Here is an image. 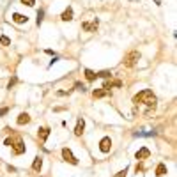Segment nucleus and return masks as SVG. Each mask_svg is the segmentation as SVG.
<instances>
[{
    "label": "nucleus",
    "instance_id": "obj_3",
    "mask_svg": "<svg viewBox=\"0 0 177 177\" xmlns=\"http://www.w3.org/2000/svg\"><path fill=\"white\" fill-rule=\"evenodd\" d=\"M138 60H140V53H138L137 50H133V52H129V53L124 57V66H126V67H133Z\"/></svg>",
    "mask_w": 177,
    "mask_h": 177
},
{
    "label": "nucleus",
    "instance_id": "obj_4",
    "mask_svg": "<svg viewBox=\"0 0 177 177\" xmlns=\"http://www.w3.org/2000/svg\"><path fill=\"white\" fill-rule=\"evenodd\" d=\"M62 158H64L67 163H71V165H78V159H76L75 154L71 152V149H67V147H64V149H62Z\"/></svg>",
    "mask_w": 177,
    "mask_h": 177
},
{
    "label": "nucleus",
    "instance_id": "obj_23",
    "mask_svg": "<svg viewBox=\"0 0 177 177\" xmlns=\"http://www.w3.org/2000/svg\"><path fill=\"white\" fill-rule=\"evenodd\" d=\"M14 83H16V78H11V81L7 83V89H11V87H14Z\"/></svg>",
    "mask_w": 177,
    "mask_h": 177
},
{
    "label": "nucleus",
    "instance_id": "obj_6",
    "mask_svg": "<svg viewBox=\"0 0 177 177\" xmlns=\"http://www.w3.org/2000/svg\"><path fill=\"white\" fill-rule=\"evenodd\" d=\"M110 149H112V140H110V137L101 138V142H99V151H101V152H110Z\"/></svg>",
    "mask_w": 177,
    "mask_h": 177
},
{
    "label": "nucleus",
    "instance_id": "obj_22",
    "mask_svg": "<svg viewBox=\"0 0 177 177\" xmlns=\"http://www.w3.org/2000/svg\"><path fill=\"white\" fill-rule=\"evenodd\" d=\"M126 174H128V168H124V170H120L115 177H126Z\"/></svg>",
    "mask_w": 177,
    "mask_h": 177
},
{
    "label": "nucleus",
    "instance_id": "obj_18",
    "mask_svg": "<svg viewBox=\"0 0 177 177\" xmlns=\"http://www.w3.org/2000/svg\"><path fill=\"white\" fill-rule=\"evenodd\" d=\"M98 76L108 80V78H112V73H110V71H101V73H98Z\"/></svg>",
    "mask_w": 177,
    "mask_h": 177
},
{
    "label": "nucleus",
    "instance_id": "obj_10",
    "mask_svg": "<svg viewBox=\"0 0 177 177\" xmlns=\"http://www.w3.org/2000/svg\"><path fill=\"white\" fill-rule=\"evenodd\" d=\"M27 20H28V18H27V16H23V14H20V13H14V14H13V21H14V23H18V25L27 23Z\"/></svg>",
    "mask_w": 177,
    "mask_h": 177
},
{
    "label": "nucleus",
    "instance_id": "obj_15",
    "mask_svg": "<svg viewBox=\"0 0 177 177\" xmlns=\"http://www.w3.org/2000/svg\"><path fill=\"white\" fill-rule=\"evenodd\" d=\"M85 78L89 80V81H94V80L98 78V73H94L92 69H85Z\"/></svg>",
    "mask_w": 177,
    "mask_h": 177
},
{
    "label": "nucleus",
    "instance_id": "obj_25",
    "mask_svg": "<svg viewBox=\"0 0 177 177\" xmlns=\"http://www.w3.org/2000/svg\"><path fill=\"white\" fill-rule=\"evenodd\" d=\"M156 2V5H161V0H154Z\"/></svg>",
    "mask_w": 177,
    "mask_h": 177
},
{
    "label": "nucleus",
    "instance_id": "obj_17",
    "mask_svg": "<svg viewBox=\"0 0 177 177\" xmlns=\"http://www.w3.org/2000/svg\"><path fill=\"white\" fill-rule=\"evenodd\" d=\"M32 168H34L36 172H39L41 168H43V159H41V158H36V159H34V163H32Z\"/></svg>",
    "mask_w": 177,
    "mask_h": 177
},
{
    "label": "nucleus",
    "instance_id": "obj_2",
    "mask_svg": "<svg viewBox=\"0 0 177 177\" xmlns=\"http://www.w3.org/2000/svg\"><path fill=\"white\" fill-rule=\"evenodd\" d=\"M4 143L9 145V147H13V152H14V154H23V152H25V143H23V140H21L20 137L5 138Z\"/></svg>",
    "mask_w": 177,
    "mask_h": 177
},
{
    "label": "nucleus",
    "instance_id": "obj_19",
    "mask_svg": "<svg viewBox=\"0 0 177 177\" xmlns=\"http://www.w3.org/2000/svg\"><path fill=\"white\" fill-rule=\"evenodd\" d=\"M0 43H2L4 46H7V44H11V39H9L7 36H2V37H0Z\"/></svg>",
    "mask_w": 177,
    "mask_h": 177
},
{
    "label": "nucleus",
    "instance_id": "obj_9",
    "mask_svg": "<svg viewBox=\"0 0 177 177\" xmlns=\"http://www.w3.org/2000/svg\"><path fill=\"white\" fill-rule=\"evenodd\" d=\"M83 129H85V120H83V119H78L76 128H75V135H76V137H81V135H83Z\"/></svg>",
    "mask_w": 177,
    "mask_h": 177
},
{
    "label": "nucleus",
    "instance_id": "obj_14",
    "mask_svg": "<svg viewBox=\"0 0 177 177\" xmlns=\"http://www.w3.org/2000/svg\"><path fill=\"white\" fill-rule=\"evenodd\" d=\"M165 174H167V165L165 163H159L156 167V176L161 177V176H165Z\"/></svg>",
    "mask_w": 177,
    "mask_h": 177
},
{
    "label": "nucleus",
    "instance_id": "obj_16",
    "mask_svg": "<svg viewBox=\"0 0 177 177\" xmlns=\"http://www.w3.org/2000/svg\"><path fill=\"white\" fill-rule=\"evenodd\" d=\"M92 96H94V98H105V96H108V90H105V89H98V90H94V92H92Z\"/></svg>",
    "mask_w": 177,
    "mask_h": 177
},
{
    "label": "nucleus",
    "instance_id": "obj_5",
    "mask_svg": "<svg viewBox=\"0 0 177 177\" xmlns=\"http://www.w3.org/2000/svg\"><path fill=\"white\" fill-rule=\"evenodd\" d=\"M98 25H99V20L94 18L92 21H83V23H81V28H83L85 32H96Z\"/></svg>",
    "mask_w": 177,
    "mask_h": 177
},
{
    "label": "nucleus",
    "instance_id": "obj_13",
    "mask_svg": "<svg viewBox=\"0 0 177 177\" xmlns=\"http://www.w3.org/2000/svg\"><path fill=\"white\" fill-rule=\"evenodd\" d=\"M48 137H50V128H41L39 129V140L41 142H46Z\"/></svg>",
    "mask_w": 177,
    "mask_h": 177
},
{
    "label": "nucleus",
    "instance_id": "obj_24",
    "mask_svg": "<svg viewBox=\"0 0 177 177\" xmlns=\"http://www.w3.org/2000/svg\"><path fill=\"white\" fill-rule=\"evenodd\" d=\"M7 112H9V108H2V110H0V117H2V115H5Z\"/></svg>",
    "mask_w": 177,
    "mask_h": 177
},
{
    "label": "nucleus",
    "instance_id": "obj_11",
    "mask_svg": "<svg viewBox=\"0 0 177 177\" xmlns=\"http://www.w3.org/2000/svg\"><path fill=\"white\" fill-rule=\"evenodd\" d=\"M60 20H62V21H71V20H73V9H71V7H67V9L62 13Z\"/></svg>",
    "mask_w": 177,
    "mask_h": 177
},
{
    "label": "nucleus",
    "instance_id": "obj_1",
    "mask_svg": "<svg viewBox=\"0 0 177 177\" xmlns=\"http://www.w3.org/2000/svg\"><path fill=\"white\" fill-rule=\"evenodd\" d=\"M156 96H154V94H152V90H147V89H145V90H140V92H138L137 96H135V98H133V103H135V105H145V106H156Z\"/></svg>",
    "mask_w": 177,
    "mask_h": 177
},
{
    "label": "nucleus",
    "instance_id": "obj_12",
    "mask_svg": "<svg viewBox=\"0 0 177 177\" xmlns=\"http://www.w3.org/2000/svg\"><path fill=\"white\" fill-rule=\"evenodd\" d=\"M16 122H18L20 126H23V124H28V122H30V115H28V114H20V115H18V119H16Z\"/></svg>",
    "mask_w": 177,
    "mask_h": 177
},
{
    "label": "nucleus",
    "instance_id": "obj_8",
    "mask_svg": "<svg viewBox=\"0 0 177 177\" xmlns=\"http://www.w3.org/2000/svg\"><path fill=\"white\" fill-rule=\"evenodd\" d=\"M149 156H151V151H149L147 147H142L140 151H137V154H135L137 159H147Z\"/></svg>",
    "mask_w": 177,
    "mask_h": 177
},
{
    "label": "nucleus",
    "instance_id": "obj_7",
    "mask_svg": "<svg viewBox=\"0 0 177 177\" xmlns=\"http://www.w3.org/2000/svg\"><path fill=\"white\" fill-rule=\"evenodd\" d=\"M114 87H122V81H120V80H106L105 85H103V89L108 90V92H110V89H114Z\"/></svg>",
    "mask_w": 177,
    "mask_h": 177
},
{
    "label": "nucleus",
    "instance_id": "obj_21",
    "mask_svg": "<svg viewBox=\"0 0 177 177\" xmlns=\"http://www.w3.org/2000/svg\"><path fill=\"white\" fill-rule=\"evenodd\" d=\"M43 16H44V11H39V13H37V25H41V21H43Z\"/></svg>",
    "mask_w": 177,
    "mask_h": 177
},
{
    "label": "nucleus",
    "instance_id": "obj_20",
    "mask_svg": "<svg viewBox=\"0 0 177 177\" xmlns=\"http://www.w3.org/2000/svg\"><path fill=\"white\" fill-rule=\"evenodd\" d=\"M21 4H23V5H28V7H32V5L36 4V0H21Z\"/></svg>",
    "mask_w": 177,
    "mask_h": 177
}]
</instances>
